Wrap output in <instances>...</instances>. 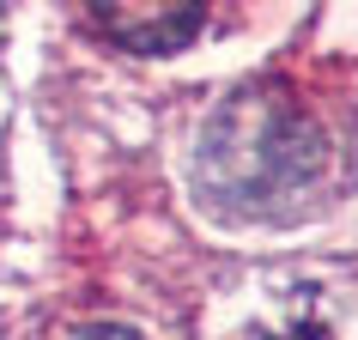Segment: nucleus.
<instances>
[{"label": "nucleus", "instance_id": "1", "mask_svg": "<svg viewBox=\"0 0 358 340\" xmlns=\"http://www.w3.org/2000/svg\"><path fill=\"white\" fill-rule=\"evenodd\" d=\"M334 170L328 128L285 92H243L207 122L194 176L207 201L237 213H280Z\"/></svg>", "mask_w": 358, "mask_h": 340}, {"label": "nucleus", "instance_id": "2", "mask_svg": "<svg viewBox=\"0 0 358 340\" xmlns=\"http://www.w3.org/2000/svg\"><path fill=\"white\" fill-rule=\"evenodd\" d=\"M85 19L128 55H170L201 31V0H85Z\"/></svg>", "mask_w": 358, "mask_h": 340}, {"label": "nucleus", "instance_id": "3", "mask_svg": "<svg viewBox=\"0 0 358 340\" xmlns=\"http://www.w3.org/2000/svg\"><path fill=\"white\" fill-rule=\"evenodd\" d=\"M262 340H334L322 322H285V328H273V334H262Z\"/></svg>", "mask_w": 358, "mask_h": 340}, {"label": "nucleus", "instance_id": "4", "mask_svg": "<svg viewBox=\"0 0 358 340\" xmlns=\"http://www.w3.org/2000/svg\"><path fill=\"white\" fill-rule=\"evenodd\" d=\"M61 340H140L134 328H110V322H97V328H73V334H61Z\"/></svg>", "mask_w": 358, "mask_h": 340}]
</instances>
